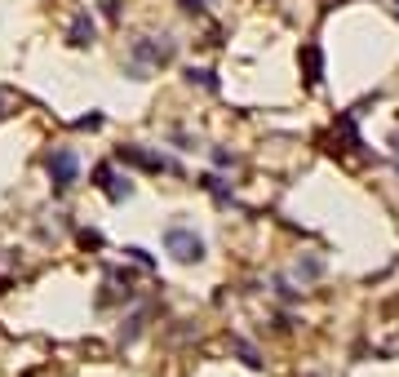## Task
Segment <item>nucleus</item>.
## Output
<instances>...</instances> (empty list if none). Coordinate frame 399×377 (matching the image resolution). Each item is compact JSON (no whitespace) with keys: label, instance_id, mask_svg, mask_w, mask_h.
Returning a JSON list of instances; mask_svg holds the SVG:
<instances>
[{"label":"nucleus","instance_id":"9b49d317","mask_svg":"<svg viewBox=\"0 0 399 377\" xmlns=\"http://www.w3.org/2000/svg\"><path fill=\"white\" fill-rule=\"evenodd\" d=\"M98 125H102L98 111H93V116H80V120H75V129H98Z\"/></svg>","mask_w":399,"mask_h":377},{"label":"nucleus","instance_id":"9d476101","mask_svg":"<svg viewBox=\"0 0 399 377\" xmlns=\"http://www.w3.org/2000/svg\"><path fill=\"white\" fill-rule=\"evenodd\" d=\"M14 107H18V98H14V93H5V89H0V120H5V116H14Z\"/></svg>","mask_w":399,"mask_h":377},{"label":"nucleus","instance_id":"f03ea898","mask_svg":"<svg viewBox=\"0 0 399 377\" xmlns=\"http://www.w3.org/2000/svg\"><path fill=\"white\" fill-rule=\"evenodd\" d=\"M165 249L173 253L178 262H204V240H200L195 226H186V222H169L165 226Z\"/></svg>","mask_w":399,"mask_h":377},{"label":"nucleus","instance_id":"1a4fd4ad","mask_svg":"<svg viewBox=\"0 0 399 377\" xmlns=\"http://www.w3.org/2000/svg\"><path fill=\"white\" fill-rule=\"evenodd\" d=\"M125 253H129V258H133V262H142V267H156V258H151V253H147V249H138V244H129V249H125Z\"/></svg>","mask_w":399,"mask_h":377},{"label":"nucleus","instance_id":"f8f14e48","mask_svg":"<svg viewBox=\"0 0 399 377\" xmlns=\"http://www.w3.org/2000/svg\"><path fill=\"white\" fill-rule=\"evenodd\" d=\"M395 14H399V0H395Z\"/></svg>","mask_w":399,"mask_h":377},{"label":"nucleus","instance_id":"423d86ee","mask_svg":"<svg viewBox=\"0 0 399 377\" xmlns=\"http://www.w3.org/2000/svg\"><path fill=\"white\" fill-rule=\"evenodd\" d=\"M66 40H71V49H89V45L98 40V23L89 18V9H80V14L71 18V27H66Z\"/></svg>","mask_w":399,"mask_h":377},{"label":"nucleus","instance_id":"39448f33","mask_svg":"<svg viewBox=\"0 0 399 377\" xmlns=\"http://www.w3.org/2000/svg\"><path fill=\"white\" fill-rule=\"evenodd\" d=\"M93 186H98V191H107V200H116V204H125L129 195H133V182H129L125 173H116L111 165H98V169H93Z\"/></svg>","mask_w":399,"mask_h":377},{"label":"nucleus","instance_id":"20e7f679","mask_svg":"<svg viewBox=\"0 0 399 377\" xmlns=\"http://www.w3.org/2000/svg\"><path fill=\"white\" fill-rule=\"evenodd\" d=\"M120 165H138V169H151V173H178V160L160 156V151H142V147H120L116 151Z\"/></svg>","mask_w":399,"mask_h":377},{"label":"nucleus","instance_id":"6e6552de","mask_svg":"<svg viewBox=\"0 0 399 377\" xmlns=\"http://www.w3.org/2000/svg\"><path fill=\"white\" fill-rule=\"evenodd\" d=\"M186 80H191V84H204L208 93H217V75H213V71H204V67H200V71L191 67V71H186Z\"/></svg>","mask_w":399,"mask_h":377},{"label":"nucleus","instance_id":"0eeeda50","mask_svg":"<svg viewBox=\"0 0 399 377\" xmlns=\"http://www.w3.org/2000/svg\"><path fill=\"white\" fill-rule=\"evenodd\" d=\"M125 324H129V328H120V342H125V346H129V342H138V333H142V324H147V311H138V315H129V319H125Z\"/></svg>","mask_w":399,"mask_h":377},{"label":"nucleus","instance_id":"f257e3e1","mask_svg":"<svg viewBox=\"0 0 399 377\" xmlns=\"http://www.w3.org/2000/svg\"><path fill=\"white\" fill-rule=\"evenodd\" d=\"M173 58H178V40H173V36H138V40L129 45V75H133V80H147L151 71L169 67Z\"/></svg>","mask_w":399,"mask_h":377},{"label":"nucleus","instance_id":"7ed1b4c3","mask_svg":"<svg viewBox=\"0 0 399 377\" xmlns=\"http://www.w3.org/2000/svg\"><path fill=\"white\" fill-rule=\"evenodd\" d=\"M45 169H49V182L66 191V186H75V178H80V156H75L71 147H53L49 160H45Z\"/></svg>","mask_w":399,"mask_h":377}]
</instances>
